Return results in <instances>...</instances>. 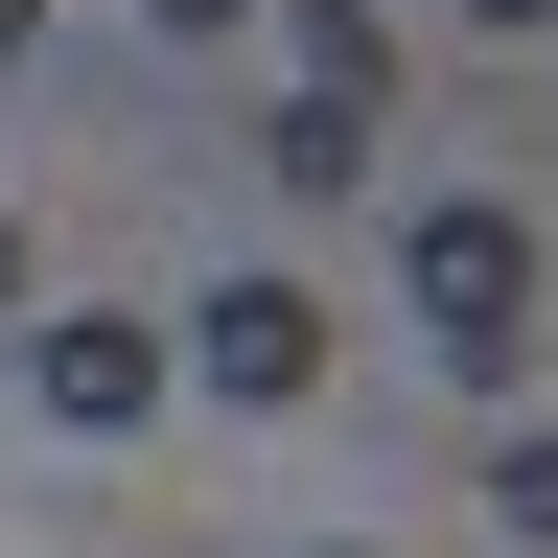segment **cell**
Here are the masks:
<instances>
[{
	"mask_svg": "<svg viewBox=\"0 0 558 558\" xmlns=\"http://www.w3.org/2000/svg\"><path fill=\"white\" fill-rule=\"evenodd\" d=\"M396 279H418V326L465 349V373H512V326H535V233L488 186H396Z\"/></svg>",
	"mask_w": 558,
	"mask_h": 558,
	"instance_id": "6da1fadb",
	"label": "cell"
},
{
	"mask_svg": "<svg viewBox=\"0 0 558 558\" xmlns=\"http://www.w3.org/2000/svg\"><path fill=\"white\" fill-rule=\"evenodd\" d=\"M186 373L233 396V418H303V396H326V303H303V279H209V326H186Z\"/></svg>",
	"mask_w": 558,
	"mask_h": 558,
	"instance_id": "7a4b0ae2",
	"label": "cell"
},
{
	"mask_svg": "<svg viewBox=\"0 0 558 558\" xmlns=\"http://www.w3.org/2000/svg\"><path fill=\"white\" fill-rule=\"evenodd\" d=\"M47 418H70V442H140V418H163V326L70 303V326H47Z\"/></svg>",
	"mask_w": 558,
	"mask_h": 558,
	"instance_id": "3957f363",
	"label": "cell"
},
{
	"mask_svg": "<svg viewBox=\"0 0 558 558\" xmlns=\"http://www.w3.org/2000/svg\"><path fill=\"white\" fill-rule=\"evenodd\" d=\"M279 24H303V94H349V117L396 94V0H279Z\"/></svg>",
	"mask_w": 558,
	"mask_h": 558,
	"instance_id": "277c9868",
	"label": "cell"
},
{
	"mask_svg": "<svg viewBox=\"0 0 558 558\" xmlns=\"http://www.w3.org/2000/svg\"><path fill=\"white\" fill-rule=\"evenodd\" d=\"M256 163H279V186H373V117H349V94H279Z\"/></svg>",
	"mask_w": 558,
	"mask_h": 558,
	"instance_id": "5b68a950",
	"label": "cell"
},
{
	"mask_svg": "<svg viewBox=\"0 0 558 558\" xmlns=\"http://www.w3.org/2000/svg\"><path fill=\"white\" fill-rule=\"evenodd\" d=\"M488 512H512V535L558 558V418H512V465H488Z\"/></svg>",
	"mask_w": 558,
	"mask_h": 558,
	"instance_id": "8992f818",
	"label": "cell"
},
{
	"mask_svg": "<svg viewBox=\"0 0 558 558\" xmlns=\"http://www.w3.org/2000/svg\"><path fill=\"white\" fill-rule=\"evenodd\" d=\"M140 24H186V47H209V24H256V0H140Z\"/></svg>",
	"mask_w": 558,
	"mask_h": 558,
	"instance_id": "52a82bcc",
	"label": "cell"
},
{
	"mask_svg": "<svg viewBox=\"0 0 558 558\" xmlns=\"http://www.w3.org/2000/svg\"><path fill=\"white\" fill-rule=\"evenodd\" d=\"M465 24H558V0H465Z\"/></svg>",
	"mask_w": 558,
	"mask_h": 558,
	"instance_id": "ba28073f",
	"label": "cell"
},
{
	"mask_svg": "<svg viewBox=\"0 0 558 558\" xmlns=\"http://www.w3.org/2000/svg\"><path fill=\"white\" fill-rule=\"evenodd\" d=\"M0 303H24V233H0Z\"/></svg>",
	"mask_w": 558,
	"mask_h": 558,
	"instance_id": "9c48e42d",
	"label": "cell"
},
{
	"mask_svg": "<svg viewBox=\"0 0 558 558\" xmlns=\"http://www.w3.org/2000/svg\"><path fill=\"white\" fill-rule=\"evenodd\" d=\"M24 24H47V0H0V47H24Z\"/></svg>",
	"mask_w": 558,
	"mask_h": 558,
	"instance_id": "30bf717a",
	"label": "cell"
}]
</instances>
